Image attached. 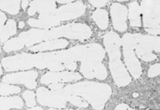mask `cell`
<instances>
[{"label": "cell", "instance_id": "6da1fadb", "mask_svg": "<svg viewBox=\"0 0 160 110\" xmlns=\"http://www.w3.org/2000/svg\"><path fill=\"white\" fill-rule=\"evenodd\" d=\"M105 53L101 45L90 43L51 52L18 54L3 58L2 64L7 72L24 71L33 68H48L52 72H60L65 69L63 64L70 62H81L80 69L92 64L102 62Z\"/></svg>", "mask_w": 160, "mask_h": 110}, {"label": "cell", "instance_id": "7a4b0ae2", "mask_svg": "<svg viewBox=\"0 0 160 110\" xmlns=\"http://www.w3.org/2000/svg\"><path fill=\"white\" fill-rule=\"evenodd\" d=\"M92 33L89 26L81 22H74L48 29H31L8 40L3 46V49L10 52L20 50L24 47L29 48L35 44L62 37L85 40L91 37Z\"/></svg>", "mask_w": 160, "mask_h": 110}, {"label": "cell", "instance_id": "3957f363", "mask_svg": "<svg viewBox=\"0 0 160 110\" xmlns=\"http://www.w3.org/2000/svg\"><path fill=\"white\" fill-rule=\"evenodd\" d=\"M70 95L82 98L95 110H102L112 93L110 85L95 81H81L63 88Z\"/></svg>", "mask_w": 160, "mask_h": 110}, {"label": "cell", "instance_id": "277c9868", "mask_svg": "<svg viewBox=\"0 0 160 110\" xmlns=\"http://www.w3.org/2000/svg\"><path fill=\"white\" fill-rule=\"evenodd\" d=\"M103 42L108 54L110 70L115 84L118 87L127 86L131 78L121 60V38L117 33L111 31L104 35Z\"/></svg>", "mask_w": 160, "mask_h": 110}, {"label": "cell", "instance_id": "5b68a950", "mask_svg": "<svg viewBox=\"0 0 160 110\" xmlns=\"http://www.w3.org/2000/svg\"><path fill=\"white\" fill-rule=\"evenodd\" d=\"M86 11V6L82 2L71 3L46 14L40 15L38 19L31 18L28 24L34 28L48 29L57 26L61 22L74 19L83 16Z\"/></svg>", "mask_w": 160, "mask_h": 110}, {"label": "cell", "instance_id": "8992f818", "mask_svg": "<svg viewBox=\"0 0 160 110\" xmlns=\"http://www.w3.org/2000/svg\"><path fill=\"white\" fill-rule=\"evenodd\" d=\"M141 33H126L121 38L123 55L126 66L135 79L139 78L142 74V66L135 53V48Z\"/></svg>", "mask_w": 160, "mask_h": 110}, {"label": "cell", "instance_id": "52a82bcc", "mask_svg": "<svg viewBox=\"0 0 160 110\" xmlns=\"http://www.w3.org/2000/svg\"><path fill=\"white\" fill-rule=\"evenodd\" d=\"M160 2L147 0L141 2V13L145 30L151 35L156 36L160 33L159 10Z\"/></svg>", "mask_w": 160, "mask_h": 110}, {"label": "cell", "instance_id": "ba28073f", "mask_svg": "<svg viewBox=\"0 0 160 110\" xmlns=\"http://www.w3.org/2000/svg\"><path fill=\"white\" fill-rule=\"evenodd\" d=\"M70 95L63 88L54 92L41 87L37 90V99L40 104L55 109L65 108Z\"/></svg>", "mask_w": 160, "mask_h": 110}, {"label": "cell", "instance_id": "9c48e42d", "mask_svg": "<svg viewBox=\"0 0 160 110\" xmlns=\"http://www.w3.org/2000/svg\"><path fill=\"white\" fill-rule=\"evenodd\" d=\"M135 51L137 56L145 62H151L157 58L153 52H159V37L141 34L137 43Z\"/></svg>", "mask_w": 160, "mask_h": 110}, {"label": "cell", "instance_id": "30bf717a", "mask_svg": "<svg viewBox=\"0 0 160 110\" xmlns=\"http://www.w3.org/2000/svg\"><path fill=\"white\" fill-rule=\"evenodd\" d=\"M38 77V72L36 71L31 70L17 73L5 75L3 78V82L7 84H22L29 89L36 88L37 83L36 79Z\"/></svg>", "mask_w": 160, "mask_h": 110}, {"label": "cell", "instance_id": "8fae6325", "mask_svg": "<svg viewBox=\"0 0 160 110\" xmlns=\"http://www.w3.org/2000/svg\"><path fill=\"white\" fill-rule=\"evenodd\" d=\"M111 16L115 30L118 32H123L128 28L127 19L128 10L127 7L119 3H113L110 8Z\"/></svg>", "mask_w": 160, "mask_h": 110}, {"label": "cell", "instance_id": "7c38bea8", "mask_svg": "<svg viewBox=\"0 0 160 110\" xmlns=\"http://www.w3.org/2000/svg\"><path fill=\"white\" fill-rule=\"evenodd\" d=\"M82 76L78 72L72 71L48 72L41 79V82L44 85H49L54 82H68L81 79Z\"/></svg>", "mask_w": 160, "mask_h": 110}, {"label": "cell", "instance_id": "4fadbf2b", "mask_svg": "<svg viewBox=\"0 0 160 110\" xmlns=\"http://www.w3.org/2000/svg\"><path fill=\"white\" fill-rule=\"evenodd\" d=\"M69 45V42L63 38H58L41 42L37 45L31 46L28 50L32 52H42L55 49H64Z\"/></svg>", "mask_w": 160, "mask_h": 110}, {"label": "cell", "instance_id": "5bb4252c", "mask_svg": "<svg viewBox=\"0 0 160 110\" xmlns=\"http://www.w3.org/2000/svg\"><path fill=\"white\" fill-rule=\"evenodd\" d=\"M56 8L57 4L55 1H33L30 3L28 13L31 16H34L36 13L43 15L52 12Z\"/></svg>", "mask_w": 160, "mask_h": 110}, {"label": "cell", "instance_id": "9a60e30c", "mask_svg": "<svg viewBox=\"0 0 160 110\" xmlns=\"http://www.w3.org/2000/svg\"><path fill=\"white\" fill-rule=\"evenodd\" d=\"M141 8L137 2H131L129 5V20L130 25L132 27H140L141 22Z\"/></svg>", "mask_w": 160, "mask_h": 110}, {"label": "cell", "instance_id": "2e32d148", "mask_svg": "<svg viewBox=\"0 0 160 110\" xmlns=\"http://www.w3.org/2000/svg\"><path fill=\"white\" fill-rule=\"evenodd\" d=\"M23 105L22 99L18 96L9 98L0 97V110H10L13 108L21 109Z\"/></svg>", "mask_w": 160, "mask_h": 110}, {"label": "cell", "instance_id": "e0dca14e", "mask_svg": "<svg viewBox=\"0 0 160 110\" xmlns=\"http://www.w3.org/2000/svg\"><path fill=\"white\" fill-rule=\"evenodd\" d=\"M92 18L101 30H104L108 28L109 19L108 13L106 10L102 8L96 9L93 12Z\"/></svg>", "mask_w": 160, "mask_h": 110}, {"label": "cell", "instance_id": "ac0fdd59", "mask_svg": "<svg viewBox=\"0 0 160 110\" xmlns=\"http://www.w3.org/2000/svg\"><path fill=\"white\" fill-rule=\"evenodd\" d=\"M16 22L14 19H9L6 25L0 28V40L4 43L7 42L8 38L16 33Z\"/></svg>", "mask_w": 160, "mask_h": 110}, {"label": "cell", "instance_id": "d6986e66", "mask_svg": "<svg viewBox=\"0 0 160 110\" xmlns=\"http://www.w3.org/2000/svg\"><path fill=\"white\" fill-rule=\"evenodd\" d=\"M21 1H0V9L10 13L16 15L20 10Z\"/></svg>", "mask_w": 160, "mask_h": 110}, {"label": "cell", "instance_id": "ffe728a7", "mask_svg": "<svg viewBox=\"0 0 160 110\" xmlns=\"http://www.w3.org/2000/svg\"><path fill=\"white\" fill-rule=\"evenodd\" d=\"M21 88L16 85H12L5 82H0V95H8L10 94L19 93Z\"/></svg>", "mask_w": 160, "mask_h": 110}, {"label": "cell", "instance_id": "44dd1931", "mask_svg": "<svg viewBox=\"0 0 160 110\" xmlns=\"http://www.w3.org/2000/svg\"><path fill=\"white\" fill-rule=\"evenodd\" d=\"M22 97L28 107L33 108L36 105L35 93L33 91L26 90L22 93Z\"/></svg>", "mask_w": 160, "mask_h": 110}, {"label": "cell", "instance_id": "7402d4cb", "mask_svg": "<svg viewBox=\"0 0 160 110\" xmlns=\"http://www.w3.org/2000/svg\"><path fill=\"white\" fill-rule=\"evenodd\" d=\"M68 101L70 102L72 105L79 108H87L88 106V103L85 100L77 95H71Z\"/></svg>", "mask_w": 160, "mask_h": 110}, {"label": "cell", "instance_id": "603a6c76", "mask_svg": "<svg viewBox=\"0 0 160 110\" xmlns=\"http://www.w3.org/2000/svg\"><path fill=\"white\" fill-rule=\"evenodd\" d=\"M160 65L159 63H156L150 67L148 71V76L149 78H154L158 75L160 73Z\"/></svg>", "mask_w": 160, "mask_h": 110}, {"label": "cell", "instance_id": "cb8c5ba5", "mask_svg": "<svg viewBox=\"0 0 160 110\" xmlns=\"http://www.w3.org/2000/svg\"><path fill=\"white\" fill-rule=\"evenodd\" d=\"M49 88L51 90V91H58L64 88V84L61 82H54L49 85Z\"/></svg>", "mask_w": 160, "mask_h": 110}, {"label": "cell", "instance_id": "d4e9b609", "mask_svg": "<svg viewBox=\"0 0 160 110\" xmlns=\"http://www.w3.org/2000/svg\"><path fill=\"white\" fill-rule=\"evenodd\" d=\"M89 2L94 7L100 8L104 7L109 2V1H102V0H101V1H99V0H98V1H94V0H93V1H89Z\"/></svg>", "mask_w": 160, "mask_h": 110}, {"label": "cell", "instance_id": "484cf974", "mask_svg": "<svg viewBox=\"0 0 160 110\" xmlns=\"http://www.w3.org/2000/svg\"><path fill=\"white\" fill-rule=\"evenodd\" d=\"M63 66H64L65 68H67V69H68V70L73 72L77 68L78 65H77V62H70L63 64Z\"/></svg>", "mask_w": 160, "mask_h": 110}, {"label": "cell", "instance_id": "4316f807", "mask_svg": "<svg viewBox=\"0 0 160 110\" xmlns=\"http://www.w3.org/2000/svg\"><path fill=\"white\" fill-rule=\"evenodd\" d=\"M115 110H135V109H132L126 104H121L116 107Z\"/></svg>", "mask_w": 160, "mask_h": 110}, {"label": "cell", "instance_id": "83f0119b", "mask_svg": "<svg viewBox=\"0 0 160 110\" xmlns=\"http://www.w3.org/2000/svg\"><path fill=\"white\" fill-rule=\"evenodd\" d=\"M6 20H7L6 15L4 13L0 11V28H2L4 26Z\"/></svg>", "mask_w": 160, "mask_h": 110}, {"label": "cell", "instance_id": "f1b7e54d", "mask_svg": "<svg viewBox=\"0 0 160 110\" xmlns=\"http://www.w3.org/2000/svg\"><path fill=\"white\" fill-rule=\"evenodd\" d=\"M28 1H22L21 2V6L23 10H26V8H27L28 5Z\"/></svg>", "mask_w": 160, "mask_h": 110}, {"label": "cell", "instance_id": "f546056e", "mask_svg": "<svg viewBox=\"0 0 160 110\" xmlns=\"http://www.w3.org/2000/svg\"><path fill=\"white\" fill-rule=\"evenodd\" d=\"M72 1H71V0H69V1H68V0H64V1H63V0H62V1H57L58 3H62V4H65V3H67V4H69V3H72Z\"/></svg>", "mask_w": 160, "mask_h": 110}, {"label": "cell", "instance_id": "4dcf8cb0", "mask_svg": "<svg viewBox=\"0 0 160 110\" xmlns=\"http://www.w3.org/2000/svg\"><path fill=\"white\" fill-rule=\"evenodd\" d=\"M27 110H44L41 107L39 106H37V107H33V108H31L30 109H28Z\"/></svg>", "mask_w": 160, "mask_h": 110}, {"label": "cell", "instance_id": "1f68e13d", "mask_svg": "<svg viewBox=\"0 0 160 110\" xmlns=\"http://www.w3.org/2000/svg\"><path fill=\"white\" fill-rule=\"evenodd\" d=\"M48 110H79L78 109H55V108H51L49 109Z\"/></svg>", "mask_w": 160, "mask_h": 110}, {"label": "cell", "instance_id": "d6a6232c", "mask_svg": "<svg viewBox=\"0 0 160 110\" xmlns=\"http://www.w3.org/2000/svg\"><path fill=\"white\" fill-rule=\"evenodd\" d=\"M24 25H25L24 22H22V21H21V22H20L19 23V28L22 29V28H23L24 27Z\"/></svg>", "mask_w": 160, "mask_h": 110}, {"label": "cell", "instance_id": "836d02e7", "mask_svg": "<svg viewBox=\"0 0 160 110\" xmlns=\"http://www.w3.org/2000/svg\"><path fill=\"white\" fill-rule=\"evenodd\" d=\"M3 74V71H2V65L1 63H0V77H1V76Z\"/></svg>", "mask_w": 160, "mask_h": 110}, {"label": "cell", "instance_id": "e575fe53", "mask_svg": "<svg viewBox=\"0 0 160 110\" xmlns=\"http://www.w3.org/2000/svg\"><path fill=\"white\" fill-rule=\"evenodd\" d=\"M0 53H1V46H0Z\"/></svg>", "mask_w": 160, "mask_h": 110}]
</instances>
